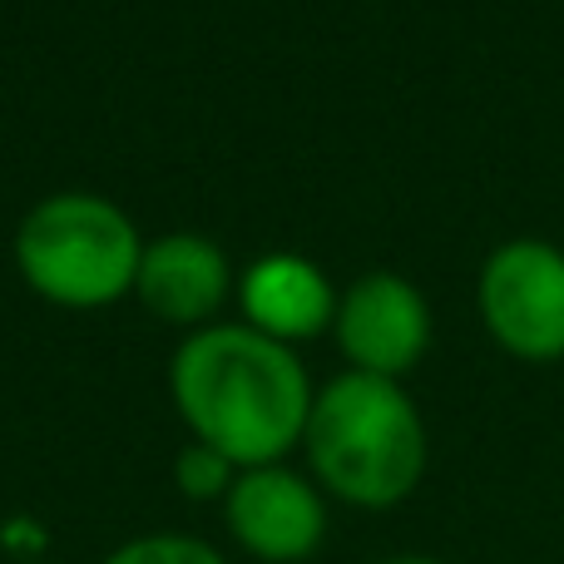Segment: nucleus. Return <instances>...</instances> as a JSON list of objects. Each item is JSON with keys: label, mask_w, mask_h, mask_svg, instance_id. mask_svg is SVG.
Here are the masks:
<instances>
[{"label": "nucleus", "mask_w": 564, "mask_h": 564, "mask_svg": "<svg viewBox=\"0 0 564 564\" xmlns=\"http://www.w3.org/2000/svg\"><path fill=\"white\" fill-rule=\"evenodd\" d=\"M169 391L194 441L224 451L238 470L282 466L312 416V381L292 347L248 322L198 327L169 367Z\"/></svg>", "instance_id": "obj_1"}, {"label": "nucleus", "mask_w": 564, "mask_h": 564, "mask_svg": "<svg viewBox=\"0 0 564 564\" xmlns=\"http://www.w3.org/2000/svg\"><path fill=\"white\" fill-rule=\"evenodd\" d=\"M302 451L322 496L357 510H397L416 496L431 460L411 391L367 371H341L312 397Z\"/></svg>", "instance_id": "obj_2"}, {"label": "nucleus", "mask_w": 564, "mask_h": 564, "mask_svg": "<svg viewBox=\"0 0 564 564\" xmlns=\"http://www.w3.org/2000/svg\"><path fill=\"white\" fill-rule=\"evenodd\" d=\"M144 238L134 218L99 194H50L20 218L15 268L55 307H109L134 292Z\"/></svg>", "instance_id": "obj_3"}, {"label": "nucleus", "mask_w": 564, "mask_h": 564, "mask_svg": "<svg viewBox=\"0 0 564 564\" xmlns=\"http://www.w3.org/2000/svg\"><path fill=\"white\" fill-rule=\"evenodd\" d=\"M476 307L506 357L550 367L564 361V248L510 238L480 263Z\"/></svg>", "instance_id": "obj_4"}, {"label": "nucleus", "mask_w": 564, "mask_h": 564, "mask_svg": "<svg viewBox=\"0 0 564 564\" xmlns=\"http://www.w3.org/2000/svg\"><path fill=\"white\" fill-rule=\"evenodd\" d=\"M332 332L351 371L401 381L431 347V307L411 278L371 268L337 297Z\"/></svg>", "instance_id": "obj_5"}, {"label": "nucleus", "mask_w": 564, "mask_h": 564, "mask_svg": "<svg viewBox=\"0 0 564 564\" xmlns=\"http://www.w3.org/2000/svg\"><path fill=\"white\" fill-rule=\"evenodd\" d=\"M224 525L243 555L263 564H302L327 540V496L292 466L238 470L224 500Z\"/></svg>", "instance_id": "obj_6"}, {"label": "nucleus", "mask_w": 564, "mask_h": 564, "mask_svg": "<svg viewBox=\"0 0 564 564\" xmlns=\"http://www.w3.org/2000/svg\"><path fill=\"white\" fill-rule=\"evenodd\" d=\"M134 292L154 317L174 322V327H204L234 292V268H228L224 248L208 243V238L164 234L144 243Z\"/></svg>", "instance_id": "obj_7"}, {"label": "nucleus", "mask_w": 564, "mask_h": 564, "mask_svg": "<svg viewBox=\"0 0 564 564\" xmlns=\"http://www.w3.org/2000/svg\"><path fill=\"white\" fill-rule=\"evenodd\" d=\"M341 292L327 282L312 258L302 253H268L238 282V302H243V322L263 337L282 341H307L332 327Z\"/></svg>", "instance_id": "obj_8"}, {"label": "nucleus", "mask_w": 564, "mask_h": 564, "mask_svg": "<svg viewBox=\"0 0 564 564\" xmlns=\"http://www.w3.org/2000/svg\"><path fill=\"white\" fill-rule=\"evenodd\" d=\"M234 480H238V466L224 451L204 446V441H188L174 460V486H178V496H188V500H228Z\"/></svg>", "instance_id": "obj_9"}, {"label": "nucleus", "mask_w": 564, "mask_h": 564, "mask_svg": "<svg viewBox=\"0 0 564 564\" xmlns=\"http://www.w3.org/2000/svg\"><path fill=\"white\" fill-rule=\"evenodd\" d=\"M105 564H228L208 540L198 535H178V530H159V535H139L124 540L115 555H105Z\"/></svg>", "instance_id": "obj_10"}, {"label": "nucleus", "mask_w": 564, "mask_h": 564, "mask_svg": "<svg viewBox=\"0 0 564 564\" xmlns=\"http://www.w3.org/2000/svg\"><path fill=\"white\" fill-rule=\"evenodd\" d=\"M377 564H446L436 555H391V560H377Z\"/></svg>", "instance_id": "obj_11"}, {"label": "nucleus", "mask_w": 564, "mask_h": 564, "mask_svg": "<svg viewBox=\"0 0 564 564\" xmlns=\"http://www.w3.org/2000/svg\"><path fill=\"white\" fill-rule=\"evenodd\" d=\"M30 564H50V560H30Z\"/></svg>", "instance_id": "obj_12"}]
</instances>
